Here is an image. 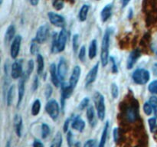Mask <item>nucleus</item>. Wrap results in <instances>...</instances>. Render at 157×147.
I'll return each instance as SVG.
<instances>
[{"label":"nucleus","instance_id":"nucleus-41","mask_svg":"<svg viewBox=\"0 0 157 147\" xmlns=\"http://www.w3.org/2000/svg\"><path fill=\"white\" fill-rule=\"evenodd\" d=\"M148 123H149V126H150V131L153 133L156 127V119L155 117L150 118L148 120Z\"/></svg>","mask_w":157,"mask_h":147},{"label":"nucleus","instance_id":"nucleus-51","mask_svg":"<svg viewBox=\"0 0 157 147\" xmlns=\"http://www.w3.org/2000/svg\"><path fill=\"white\" fill-rule=\"evenodd\" d=\"M130 1H131V0H122V7H126V6L130 3Z\"/></svg>","mask_w":157,"mask_h":147},{"label":"nucleus","instance_id":"nucleus-53","mask_svg":"<svg viewBox=\"0 0 157 147\" xmlns=\"http://www.w3.org/2000/svg\"><path fill=\"white\" fill-rule=\"evenodd\" d=\"M2 2H3V0H0V4H2Z\"/></svg>","mask_w":157,"mask_h":147},{"label":"nucleus","instance_id":"nucleus-11","mask_svg":"<svg viewBox=\"0 0 157 147\" xmlns=\"http://www.w3.org/2000/svg\"><path fill=\"white\" fill-rule=\"evenodd\" d=\"M27 77L25 74L20 78L19 82H18V101H17V107H18L22 101L23 97L25 95V81L27 79Z\"/></svg>","mask_w":157,"mask_h":147},{"label":"nucleus","instance_id":"nucleus-50","mask_svg":"<svg viewBox=\"0 0 157 147\" xmlns=\"http://www.w3.org/2000/svg\"><path fill=\"white\" fill-rule=\"evenodd\" d=\"M153 72L155 76H157V63H155L153 66Z\"/></svg>","mask_w":157,"mask_h":147},{"label":"nucleus","instance_id":"nucleus-48","mask_svg":"<svg viewBox=\"0 0 157 147\" xmlns=\"http://www.w3.org/2000/svg\"><path fill=\"white\" fill-rule=\"evenodd\" d=\"M33 147H44V145L39 139H35L33 142Z\"/></svg>","mask_w":157,"mask_h":147},{"label":"nucleus","instance_id":"nucleus-5","mask_svg":"<svg viewBox=\"0 0 157 147\" xmlns=\"http://www.w3.org/2000/svg\"><path fill=\"white\" fill-rule=\"evenodd\" d=\"M45 110L53 120L57 119L60 113L59 104L55 100H50L45 106Z\"/></svg>","mask_w":157,"mask_h":147},{"label":"nucleus","instance_id":"nucleus-17","mask_svg":"<svg viewBox=\"0 0 157 147\" xmlns=\"http://www.w3.org/2000/svg\"><path fill=\"white\" fill-rule=\"evenodd\" d=\"M71 127L74 130L81 133L84 131V128H85V122L79 116H75L72 119Z\"/></svg>","mask_w":157,"mask_h":147},{"label":"nucleus","instance_id":"nucleus-47","mask_svg":"<svg viewBox=\"0 0 157 147\" xmlns=\"http://www.w3.org/2000/svg\"><path fill=\"white\" fill-rule=\"evenodd\" d=\"M118 139H119V130L118 128H114L113 129V139L117 142Z\"/></svg>","mask_w":157,"mask_h":147},{"label":"nucleus","instance_id":"nucleus-29","mask_svg":"<svg viewBox=\"0 0 157 147\" xmlns=\"http://www.w3.org/2000/svg\"><path fill=\"white\" fill-rule=\"evenodd\" d=\"M41 101L38 99L35 100L33 102L32 106V116H37L38 115V113H40V110H41Z\"/></svg>","mask_w":157,"mask_h":147},{"label":"nucleus","instance_id":"nucleus-43","mask_svg":"<svg viewBox=\"0 0 157 147\" xmlns=\"http://www.w3.org/2000/svg\"><path fill=\"white\" fill-rule=\"evenodd\" d=\"M84 147H98V143H97V141L94 139H88L87 141H86V142L84 143Z\"/></svg>","mask_w":157,"mask_h":147},{"label":"nucleus","instance_id":"nucleus-54","mask_svg":"<svg viewBox=\"0 0 157 147\" xmlns=\"http://www.w3.org/2000/svg\"><path fill=\"white\" fill-rule=\"evenodd\" d=\"M97 1H100V0H97Z\"/></svg>","mask_w":157,"mask_h":147},{"label":"nucleus","instance_id":"nucleus-22","mask_svg":"<svg viewBox=\"0 0 157 147\" xmlns=\"http://www.w3.org/2000/svg\"><path fill=\"white\" fill-rule=\"evenodd\" d=\"M109 126H110L109 121H107V122L105 123V125H104V129H103L102 135H101V141H100L98 147H105L106 142H107V134H108Z\"/></svg>","mask_w":157,"mask_h":147},{"label":"nucleus","instance_id":"nucleus-9","mask_svg":"<svg viewBox=\"0 0 157 147\" xmlns=\"http://www.w3.org/2000/svg\"><path fill=\"white\" fill-rule=\"evenodd\" d=\"M23 67L22 61L21 60L15 61L12 64V69H11V76L13 79H18L23 76Z\"/></svg>","mask_w":157,"mask_h":147},{"label":"nucleus","instance_id":"nucleus-42","mask_svg":"<svg viewBox=\"0 0 157 147\" xmlns=\"http://www.w3.org/2000/svg\"><path fill=\"white\" fill-rule=\"evenodd\" d=\"M52 92H53L52 87L50 84H48L45 87V90H44V95H45V97L47 98V99H49V98L52 96Z\"/></svg>","mask_w":157,"mask_h":147},{"label":"nucleus","instance_id":"nucleus-1","mask_svg":"<svg viewBox=\"0 0 157 147\" xmlns=\"http://www.w3.org/2000/svg\"><path fill=\"white\" fill-rule=\"evenodd\" d=\"M112 28H108L106 29L102 38V44H101V62L103 67H105L108 64L110 59L109 57V47H110V39L112 33Z\"/></svg>","mask_w":157,"mask_h":147},{"label":"nucleus","instance_id":"nucleus-18","mask_svg":"<svg viewBox=\"0 0 157 147\" xmlns=\"http://www.w3.org/2000/svg\"><path fill=\"white\" fill-rule=\"evenodd\" d=\"M50 74L52 84H53L55 87H58V86H59L60 79L58 74V67H56L55 63H52L50 65Z\"/></svg>","mask_w":157,"mask_h":147},{"label":"nucleus","instance_id":"nucleus-45","mask_svg":"<svg viewBox=\"0 0 157 147\" xmlns=\"http://www.w3.org/2000/svg\"><path fill=\"white\" fill-rule=\"evenodd\" d=\"M38 77L37 76H35V77H34V81H33V84H32V90H33V91H35V90L38 89Z\"/></svg>","mask_w":157,"mask_h":147},{"label":"nucleus","instance_id":"nucleus-31","mask_svg":"<svg viewBox=\"0 0 157 147\" xmlns=\"http://www.w3.org/2000/svg\"><path fill=\"white\" fill-rule=\"evenodd\" d=\"M41 138L42 139H46L50 134V127L48 124L42 123L41 124Z\"/></svg>","mask_w":157,"mask_h":147},{"label":"nucleus","instance_id":"nucleus-4","mask_svg":"<svg viewBox=\"0 0 157 147\" xmlns=\"http://www.w3.org/2000/svg\"><path fill=\"white\" fill-rule=\"evenodd\" d=\"M132 79L136 84L144 85L147 84L150 79V74L149 70L144 68H137L133 71Z\"/></svg>","mask_w":157,"mask_h":147},{"label":"nucleus","instance_id":"nucleus-24","mask_svg":"<svg viewBox=\"0 0 157 147\" xmlns=\"http://www.w3.org/2000/svg\"><path fill=\"white\" fill-rule=\"evenodd\" d=\"M89 9H90V6H89V5L84 4L81 6V9H80L79 11V13H78V18H79V21H84L87 20Z\"/></svg>","mask_w":157,"mask_h":147},{"label":"nucleus","instance_id":"nucleus-36","mask_svg":"<svg viewBox=\"0 0 157 147\" xmlns=\"http://www.w3.org/2000/svg\"><path fill=\"white\" fill-rule=\"evenodd\" d=\"M149 91L153 94H157V80L152 81L148 86Z\"/></svg>","mask_w":157,"mask_h":147},{"label":"nucleus","instance_id":"nucleus-19","mask_svg":"<svg viewBox=\"0 0 157 147\" xmlns=\"http://www.w3.org/2000/svg\"><path fill=\"white\" fill-rule=\"evenodd\" d=\"M112 12H113V5L112 4H107L103 8L101 12V20L103 22H106L107 21H108L109 18L111 17Z\"/></svg>","mask_w":157,"mask_h":147},{"label":"nucleus","instance_id":"nucleus-14","mask_svg":"<svg viewBox=\"0 0 157 147\" xmlns=\"http://www.w3.org/2000/svg\"><path fill=\"white\" fill-rule=\"evenodd\" d=\"M81 67L78 65L75 66V67L73 68L72 74L70 77V80H69V84H70L74 89L76 87L77 84H78L80 76H81Z\"/></svg>","mask_w":157,"mask_h":147},{"label":"nucleus","instance_id":"nucleus-13","mask_svg":"<svg viewBox=\"0 0 157 147\" xmlns=\"http://www.w3.org/2000/svg\"><path fill=\"white\" fill-rule=\"evenodd\" d=\"M67 64L65 58L61 57L59 60L58 65V74L60 81H64V78L67 76Z\"/></svg>","mask_w":157,"mask_h":147},{"label":"nucleus","instance_id":"nucleus-44","mask_svg":"<svg viewBox=\"0 0 157 147\" xmlns=\"http://www.w3.org/2000/svg\"><path fill=\"white\" fill-rule=\"evenodd\" d=\"M67 142L68 144L69 147H72L73 145V134H72L71 131H68L67 133Z\"/></svg>","mask_w":157,"mask_h":147},{"label":"nucleus","instance_id":"nucleus-15","mask_svg":"<svg viewBox=\"0 0 157 147\" xmlns=\"http://www.w3.org/2000/svg\"><path fill=\"white\" fill-rule=\"evenodd\" d=\"M141 54L139 50H134L132 52H130V55H129L128 58H127V69H132L133 66L135 65L136 62L137 60L139 59L140 57Z\"/></svg>","mask_w":157,"mask_h":147},{"label":"nucleus","instance_id":"nucleus-35","mask_svg":"<svg viewBox=\"0 0 157 147\" xmlns=\"http://www.w3.org/2000/svg\"><path fill=\"white\" fill-rule=\"evenodd\" d=\"M110 90H111V95L113 99H117L119 96V88H118L117 84L112 83L111 86H110Z\"/></svg>","mask_w":157,"mask_h":147},{"label":"nucleus","instance_id":"nucleus-26","mask_svg":"<svg viewBox=\"0 0 157 147\" xmlns=\"http://www.w3.org/2000/svg\"><path fill=\"white\" fill-rule=\"evenodd\" d=\"M14 96H15V85H12L9 88L6 96V104L8 107H10L13 102Z\"/></svg>","mask_w":157,"mask_h":147},{"label":"nucleus","instance_id":"nucleus-2","mask_svg":"<svg viewBox=\"0 0 157 147\" xmlns=\"http://www.w3.org/2000/svg\"><path fill=\"white\" fill-rule=\"evenodd\" d=\"M67 32L64 28H61L58 37L54 36L52 41V51L53 53H59L64 50L67 43Z\"/></svg>","mask_w":157,"mask_h":147},{"label":"nucleus","instance_id":"nucleus-52","mask_svg":"<svg viewBox=\"0 0 157 147\" xmlns=\"http://www.w3.org/2000/svg\"><path fill=\"white\" fill-rule=\"evenodd\" d=\"M5 147H11V142L10 141H8L7 142H6V146Z\"/></svg>","mask_w":157,"mask_h":147},{"label":"nucleus","instance_id":"nucleus-38","mask_svg":"<svg viewBox=\"0 0 157 147\" xmlns=\"http://www.w3.org/2000/svg\"><path fill=\"white\" fill-rule=\"evenodd\" d=\"M86 58V47L85 46L83 45L81 46V47L79 50V53H78V58L80 59V61L84 62L85 61Z\"/></svg>","mask_w":157,"mask_h":147},{"label":"nucleus","instance_id":"nucleus-37","mask_svg":"<svg viewBox=\"0 0 157 147\" xmlns=\"http://www.w3.org/2000/svg\"><path fill=\"white\" fill-rule=\"evenodd\" d=\"M149 101H150V103L151 104L152 107H153L155 116L157 117V97L155 96H151V97L150 98V100Z\"/></svg>","mask_w":157,"mask_h":147},{"label":"nucleus","instance_id":"nucleus-30","mask_svg":"<svg viewBox=\"0 0 157 147\" xmlns=\"http://www.w3.org/2000/svg\"><path fill=\"white\" fill-rule=\"evenodd\" d=\"M39 44L40 43H38L35 38L32 40V42L30 44V53L32 55H35L38 54V51H39Z\"/></svg>","mask_w":157,"mask_h":147},{"label":"nucleus","instance_id":"nucleus-20","mask_svg":"<svg viewBox=\"0 0 157 147\" xmlns=\"http://www.w3.org/2000/svg\"><path fill=\"white\" fill-rule=\"evenodd\" d=\"M15 28L12 24H11L6 29V34H5V43L9 44L11 41H13L15 38Z\"/></svg>","mask_w":157,"mask_h":147},{"label":"nucleus","instance_id":"nucleus-12","mask_svg":"<svg viewBox=\"0 0 157 147\" xmlns=\"http://www.w3.org/2000/svg\"><path fill=\"white\" fill-rule=\"evenodd\" d=\"M98 70H99V63H97L87 73L85 77V85L89 86L93 84L98 77Z\"/></svg>","mask_w":157,"mask_h":147},{"label":"nucleus","instance_id":"nucleus-25","mask_svg":"<svg viewBox=\"0 0 157 147\" xmlns=\"http://www.w3.org/2000/svg\"><path fill=\"white\" fill-rule=\"evenodd\" d=\"M126 117H127V120L130 123L134 122L137 117V113H136V109L133 107H129L126 112Z\"/></svg>","mask_w":157,"mask_h":147},{"label":"nucleus","instance_id":"nucleus-39","mask_svg":"<svg viewBox=\"0 0 157 147\" xmlns=\"http://www.w3.org/2000/svg\"><path fill=\"white\" fill-rule=\"evenodd\" d=\"M89 102H90V99H89L88 97H84V99L80 102L79 106H78V108H79L81 110H84L86 107H88Z\"/></svg>","mask_w":157,"mask_h":147},{"label":"nucleus","instance_id":"nucleus-28","mask_svg":"<svg viewBox=\"0 0 157 147\" xmlns=\"http://www.w3.org/2000/svg\"><path fill=\"white\" fill-rule=\"evenodd\" d=\"M62 135L60 132H58L57 134L55 135V136L54 137L53 141H52V143L50 147H61V145H62Z\"/></svg>","mask_w":157,"mask_h":147},{"label":"nucleus","instance_id":"nucleus-8","mask_svg":"<svg viewBox=\"0 0 157 147\" xmlns=\"http://www.w3.org/2000/svg\"><path fill=\"white\" fill-rule=\"evenodd\" d=\"M21 40H22V38H21V35H16L12 41V44H11L10 55L13 59H15L19 54Z\"/></svg>","mask_w":157,"mask_h":147},{"label":"nucleus","instance_id":"nucleus-16","mask_svg":"<svg viewBox=\"0 0 157 147\" xmlns=\"http://www.w3.org/2000/svg\"><path fill=\"white\" fill-rule=\"evenodd\" d=\"M14 128H15V133H16L18 137H21V133H22V118L20 114H15L14 117Z\"/></svg>","mask_w":157,"mask_h":147},{"label":"nucleus","instance_id":"nucleus-33","mask_svg":"<svg viewBox=\"0 0 157 147\" xmlns=\"http://www.w3.org/2000/svg\"><path fill=\"white\" fill-rule=\"evenodd\" d=\"M143 109H144V113H145L147 116H150V115H151L152 113H153V107H152L151 104L150 103V101L144 103Z\"/></svg>","mask_w":157,"mask_h":147},{"label":"nucleus","instance_id":"nucleus-3","mask_svg":"<svg viewBox=\"0 0 157 147\" xmlns=\"http://www.w3.org/2000/svg\"><path fill=\"white\" fill-rule=\"evenodd\" d=\"M94 103L98 118L101 121H103L104 119V118H105L106 114L105 99H104V96L100 92H96L95 93Z\"/></svg>","mask_w":157,"mask_h":147},{"label":"nucleus","instance_id":"nucleus-40","mask_svg":"<svg viewBox=\"0 0 157 147\" xmlns=\"http://www.w3.org/2000/svg\"><path fill=\"white\" fill-rule=\"evenodd\" d=\"M110 62L112 64V67H111V71L113 74H117L118 73V67L116 61H115V58L113 57H110Z\"/></svg>","mask_w":157,"mask_h":147},{"label":"nucleus","instance_id":"nucleus-49","mask_svg":"<svg viewBox=\"0 0 157 147\" xmlns=\"http://www.w3.org/2000/svg\"><path fill=\"white\" fill-rule=\"evenodd\" d=\"M29 2L32 6H36L39 3V0H29Z\"/></svg>","mask_w":157,"mask_h":147},{"label":"nucleus","instance_id":"nucleus-6","mask_svg":"<svg viewBox=\"0 0 157 147\" xmlns=\"http://www.w3.org/2000/svg\"><path fill=\"white\" fill-rule=\"evenodd\" d=\"M49 31H50V28H49V26L48 24H42L37 29L35 38L38 43L43 44L47 41L48 38Z\"/></svg>","mask_w":157,"mask_h":147},{"label":"nucleus","instance_id":"nucleus-32","mask_svg":"<svg viewBox=\"0 0 157 147\" xmlns=\"http://www.w3.org/2000/svg\"><path fill=\"white\" fill-rule=\"evenodd\" d=\"M72 46H73V51L75 53H77L79 49V35L75 34L72 38Z\"/></svg>","mask_w":157,"mask_h":147},{"label":"nucleus","instance_id":"nucleus-27","mask_svg":"<svg viewBox=\"0 0 157 147\" xmlns=\"http://www.w3.org/2000/svg\"><path fill=\"white\" fill-rule=\"evenodd\" d=\"M37 64H38V67H37V71H38V74H41L43 73L44 67V58L41 55L38 54L37 55Z\"/></svg>","mask_w":157,"mask_h":147},{"label":"nucleus","instance_id":"nucleus-23","mask_svg":"<svg viewBox=\"0 0 157 147\" xmlns=\"http://www.w3.org/2000/svg\"><path fill=\"white\" fill-rule=\"evenodd\" d=\"M97 52H98V41L96 39H94L90 41L88 50V56L90 60H93L96 58Z\"/></svg>","mask_w":157,"mask_h":147},{"label":"nucleus","instance_id":"nucleus-10","mask_svg":"<svg viewBox=\"0 0 157 147\" xmlns=\"http://www.w3.org/2000/svg\"><path fill=\"white\" fill-rule=\"evenodd\" d=\"M48 17L50 22L56 27H63L65 24V19L64 17L56 12H49L48 13Z\"/></svg>","mask_w":157,"mask_h":147},{"label":"nucleus","instance_id":"nucleus-21","mask_svg":"<svg viewBox=\"0 0 157 147\" xmlns=\"http://www.w3.org/2000/svg\"><path fill=\"white\" fill-rule=\"evenodd\" d=\"M87 118L89 123L92 127H94L97 124L96 117H95V111L93 106H89L87 109Z\"/></svg>","mask_w":157,"mask_h":147},{"label":"nucleus","instance_id":"nucleus-46","mask_svg":"<svg viewBox=\"0 0 157 147\" xmlns=\"http://www.w3.org/2000/svg\"><path fill=\"white\" fill-rule=\"evenodd\" d=\"M70 122H71L70 118H67V119L65 120V122H64V127H63L64 133H67V131H68V127H69V124H70Z\"/></svg>","mask_w":157,"mask_h":147},{"label":"nucleus","instance_id":"nucleus-34","mask_svg":"<svg viewBox=\"0 0 157 147\" xmlns=\"http://www.w3.org/2000/svg\"><path fill=\"white\" fill-rule=\"evenodd\" d=\"M27 70H26V71L25 72L24 74L27 77H29V76H30L31 74L32 73V71H33L34 70V67H35V64H34V61L33 60H29V62H28V65H27Z\"/></svg>","mask_w":157,"mask_h":147},{"label":"nucleus","instance_id":"nucleus-7","mask_svg":"<svg viewBox=\"0 0 157 147\" xmlns=\"http://www.w3.org/2000/svg\"><path fill=\"white\" fill-rule=\"evenodd\" d=\"M61 109H64V103L67 99H68L71 96L72 93L74 91V88L70 85L64 83L61 84Z\"/></svg>","mask_w":157,"mask_h":147}]
</instances>
